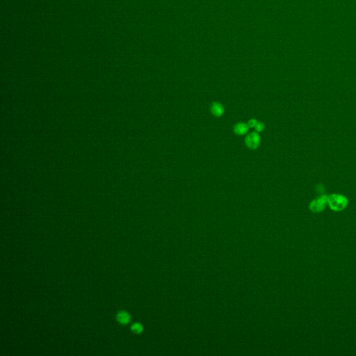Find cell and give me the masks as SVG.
I'll use <instances>...</instances> for the list:
<instances>
[{"label":"cell","instance_id":"cell-1","mask_svg":"<svg viewBox=\"0 0 356 356\" xmlns=\"http://www.w3.org/2000/svg\"><path fill=\"white\" fill-rule=\"evenodd\" d=\"M328 205L332 210L340 212L346 207L348 200L343 195L335 193L328 196Z\"/></svg>","mask_w":356,"mask_h":356},{"label":"cell","instance_id":"cell-2","mask_svg":"<svg viewBox=\"0 0 356 356\" xmlns=\"http://www.w3.org/2000/svg\"><path fill=\"white\" fill-rule=\"evenodd\" d=\"M327 204H328V196L326 195L321 196L310 202L309 209L312 212L319 213L325 209Z\"/></svg>","mask_w":356,"mask_h":356},{"label":"cell","instance_id":"cell-3","mask_svg":"<svg viewBox=\"0 0 356 356\" xmlns=\"http://www.w3.org/2000/svg\"><path fill=\"white\" fill-rule=\"evenodd\" d=\"M246 144L250 149H256L259 145L260 138L257 132H252L246 138Z\"/></svg>","mask_w":356,"mask_h":356},{"label":"cell","instance_id":"cell-4","mask_svg":"<svg viewBox=\"0 0 356 356\" xmlns=\"http://www.w3.org/2000/svg\"><path fill=\"white\" fill-rule=\"evenodd\" d=\"M211 112L215 116L220 117L223 114L224 108L221 104L219 102H214L211 105Z\"/></svg>","mask_w":356,"mask_h":356},{"label":"cell","instance_id":"cell-5","mask_svg":"<svg viewBox=\"0 0 356 356\" xmlns=\"http://www.w3.org/2000/svg\"><path fill=\"white\" fill-rule=\"evenodd\" d=\"M248 126L246 124L244 123H240L237 124L234 127V131L238 135H244L246 134L248 131Z\"/></svg>","mask_w":356,"mask_h":356},{"label":"cell","instance_id":"cell-6","mask_svg":"<svg viewBox=\"0 0 356 356\" xmlns=\"http://www.w3.org/2000/svg\"><path fill=\"white\" fill-rule=\"evenodd\" d=\"M117 319L120 323L126 324L129 321L130 317L129 315L125 312H120L117 315Z\"/></svg>","mask_w":356,"mask_h":356},{"label":"cell","instance_id":"cell-7","mask_svg":"<svg viewBox=\"0 0 356 356\" xmlns=\"http://www.w3.org/2000/svg\"><path fill=\"white\" fill-rule=\"evenodd\" d=\"M132 330L135 333H140L143 331V327L139 323H135L132 326Z\"/></svg>","mask_w":356,"mask_h":356},{"label":"cell","instance_id":"cell-8","mask_svg":"<svg viewBox=\"0 0 356 356\" xmlns=\"http://www.w3.org/2000/svg\"><path fill=\"white\" fill-rule=\"evenodd\" d=\"M264 124H263L262 123H259H259L257 122V123L256 126L255 127V129L256 131H257V132H262V130L264 129Z\"/></svg>","mask_w":356,"mask_h":356},{"label":"cell","instance_id":"cell-9","mask_svg":"<svg viewBox=\"0 0 356 356\" xmlns=\"http://www.w3.org/2000/svg\"><path fill=\"white\" fill-rule=\"evenodd\" d=\"M257 123V121L255 119H251L249 121H248V125L250 127H255L256 126Z\"/></svg>","mask_w":356,"mask_h":356}]
</instances>
